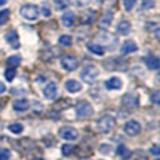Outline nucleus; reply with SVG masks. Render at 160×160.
<instances>
[{
    "label": "nucleus",
    "instance_id": "2eb2a0df",
    "mask_svg": "<svg viewBox=\"0 0 160 160\" xmlns=\"http://www.w3.org/2000/svg\"><path fill=\"white\" fill-rule=\"evenodd\" d=\"M138 51V46L133 40H126L123 46H122V52L123 53H132V52H137Z\"/></svg>",
    "mask_w": 160,
    "mask_h": 160
},
{
    "label": "nucleus",
    "instance_id": "f257e3e1",
    "mask_svg": "<svg viewBox=\"0 0 160 160\" xmlns=\"http://www.w3.org/2000/svg\"><path fill=\"white\" fill-rule=\"evenodd\" d=\"M114 126H116V119L114 117H113L111 114H104V116H101V117L97 120L95 128H97L98 132H101V133H107V132H110Z\"/></svg>",
    "mask_w": 160,
    "mask_h": 160
},
{
    "label": "nucleus",
    "instance_id": "ea45409f",
    "mask_svg": "<svg viewBox=\"0 0 160 160\" xmlns=\"http://www.w3.org/2000/svg\"><path fill=\"white\" fill-rule=\"evenodd\" d=\"M6 2H8V0H0V6H3L6 3Z\"/></svg>",
    "mask_w": 160,
    "mask_h": 160
},
{
    "label": "nucleus",
    "instance_id": "c9c22d12",
    "mask_svg": "<svg viewBox=\"0 0 160 160\" xmlns=\"http://www.w3.org/2000/svg\"><path fill=\"white\" fill-rule=\"evenodd\" d=\"M42 13H43L45 17H51V11H49V8H48V6H43V9H42Z\"/></svg>",
    "mask_w": 160,
    "mask_h": 160
},
{
    "label": "nucleus",
    "instance_id": "412c9836",
    "mask_svg": "<svg viewBox=\"0 0 160 160\" xmlns=\"http://www.w3.org/2000/svg\"><path fill=\"white\" fill-rule=\"evenodd\" d=\"M111 19H113V13H111V12H107L102 17V19L99 21V27H101V28H104V27L107 28L110 24H111Z\"/></svg>",
    "mask_w": 160,
    "mask_h": 160
},
{
    "label": "nucleus",
    "instance_id": "f3484780",
    "mask_svg": "<svg viewBox=\"0 0 160 160\" xmlns=\"http://www.w3.org/2000/svg\"><path fill=\"white\" fill-rule=\"evenodd\" d=\"M132 25L129 21H126V19H122L119 24H117V33H120V34H128L129 31H131Z\"/></svg>",
    "mask_w": 160,
    "mask_h": 160
},
{
    "label": "nucleus",
    "instance_id": "20e7f679",
    "mask_svg": "<svg viewBox=\"0 0 160 160\" xmlns=\"http://www.w3.org/2000/svg\"><path fill=\"white\" fill-rule=\"evenodd\" d=\"M76 114L82 117V119H86V117H91L93 114V107L88 101H82V102L76 107Z\"/></svg>",
    "mask_w": 160,
    "mask_h": 160
},
{
    "label": "nucleus",
    "instance_id": "2f4dec72",
    "mask_svg": "<svg viewBox=\"0 0 160 160\" xmlns=\"http://www.w3.org/2000/svg\"><path fill=\"white\" fill-rule=\"evenodd\" d=\"M55 5H57L58 9H65L67 5H68V2L67 0H55Z\"/></svg>",
    "mask_w": 160,
    "mask_h": 160
},
{
    "label": "nucleus",
    "instance_id": "f03ea898",
    "mask_svg": "<svg viewBox=\"0 0 160 160\" xmlns=\"http://www.w3.org/2000/svg\"><path fill=\"white\" fill-rule=\"evenodd\" d=\"M19 13H21V17L25 18L27 21H36V19L39 18L40 11L36 5H24V6H21Z\"/></svg>",
    "mask_w": 160,
    "mask_h": 160
},
{
    "label": "nucleus",
    "instance_id": "aec40b11",
    "mask_svg": "<svg viewBox=\"0 0 160 160\" xmlns=\"http://www.w3.org/2000/svg\"><path fill=\"white\" fill-rule=\"evenodd\" d=\"M86 48H88V51L92 52V53H95V55H104V52H105V49H104L102 46L95 45V43H88Z\"/></svg>",
    "mask_w": 160,
    "mask_h": 160
},
{
    "label": "nucleus",
    "instance_id": "c85d7f7f",
    "mask_svg": "<svg viewBox=\"0 0 160 160\" xmlns=\"http://www.w3.org/2000/svg\"><path fill=\"white\" fill-rule=\"evenodd\" d=\"M71 42H73V40H71V37H70V36H61V37H59V45H62V46H71Z\"/></svg>",
    "mask_w": 160,
    "mask_h": 160
},
{
    "label": "nucleus",
    "instance_id": "79ce46f5",
    "mask_svg": "<svg viewBox=\"0 0 160 160\" xmlns=\"http://www.w3.org/2000/svg\"><path fill=\"white\" fill-rule=\"evenodd\" d=\"M156 160H159V159H156Z\"/></svg>",
    "mask_w": 160,
    "mask_h": 160
},
{
    "label": "nucleus",
    "instance_id": "72a5a7b5",
    "mask_svg": "<svg viewBox=\"0 0 160 160\" xmlns=\"http://www.w3.org/2000/svg\"><path fill=\"white\" fill-rule=\"evenodd\" d=\"M110 150H111V147H110L108 144H107V145H101V147H99V151H101V153H102V154H108L110 153Z\"/></svg>",
    "mask_w": 160,
    "mask_h": 160
},
{
    "label": "nucleus",
    "instance_id": "393cba45",
    "mask_svg": "<svg viewBox=\"0 0 160 160\" xmlns=\"http://www.w3.org/2000/svg\"><path fill=\"white\" fill-rule=\"evenodd\" d=\"M154 6V0H141L139 3V11H148Z\"/></svg>",
    "mask_w": 160,
    "mask_h": 160
},
{
    "label": "nucleus",
    "instance_id": "0eeeda50",
    "mask_svg": "<svg viewBox=\"0 0 160 160\" xmlns=\"http://www.w3.org/2000/svg\"><path fill=\"white\" fill-rule=\"evenodd\" d=\"M125 132L129 135V137H137L138 133L141 132V125L138 123L137 120H129L128 123L125 125Z\"/></svg>",
    "mask_w": 160,
    "mask_h": 160
},
{
    "label": "nucleus",
    "instance_id": "dca6fc26",
    "mask_svg": "<svg viewBox=\"0 0 160 160\" xmlns=\"http://www.w3.org/2000/svg\"><path fill=\"white\" fill-rule=\"evenodd\" d=\"M61 22H62L64 27H71L73 24H74V12H65L62 15V18H61Z\"/></svg>",
    "mask_w": 160,
    "mask_h": 160
},
{
    "label": "nucleus",
    "instance_id": "a878e982",
    "mask_svg": "<svg viewBox=\"0 0 160 160\" xmlns=\"http://www.w3.org/2000/svg\"><path fill=\"white\" fill-rule=\"evenodd\" d=\"M74 145L73 144H64L62 145V148H61V151H62V154L64 156H70V154H73L74 153Z\"/></svg>",
    "mask_w": 160,
    "mask_h": 160
},
{
    "label": "nucleus",
    "instance_id": "f8f14e48",
    "mask_svg": "<svg viewBox=\"0 0 160 160\" xmlns=\"http://www.w3.org/2000/svg\"><path fill=\"white\" fill-rule=\"evenodd\" d=\"M123 86V82L120 77H111V79L105 80V88L110 89V91H117V89H122Z\"/></svg>",
    "mask_w": 160,
    "mask_h": 160
},
{
    "label": "nucleus",
    "instance_id": "473e14b6",
    "mask_svg": "<svg viewBox=\"0 0 160 160\" xmlns=\"http://www.w3.org/2000/svg\"><path fill=\"white\" fill-rule=\"evenodd\" d=\"M133 160H147V154L144 151H137L133 156Z\"/></svg>",
    "mask_w": 160,
    "mask_h": 160
},
{
    "label": "nucleus",
    "instance_id": "b1692460",
    "mask_svg": "<svg viewBox=\"0 0 160 160\" xmlns=\"http://www.w3.org/2000/svg\"><path fill=\"white\" fill-rule=\"evenodd\" d=\"M9 17H11V11H9V9L0 11V25H5V24L9 21Z\"/></svg>",
    "mask_w": 160,
    "mask_h": 160
},
{
    "label": "nucleus",
    "instance_id": "4be33fe9",
    "mask_svg": "<svg viewBox=\"0 0 160 160\" xmlns=\"http://www.w3.org/2000/svg\"><path fill=\"white\" fill-rule=\"evenodd\" d=\"M71 101H70V99H61V101H59V102H57L55 104V105H53V108L55 110H58V111H59V110H64V108H68L70 105H71Z\"/></svg>",
    "mask_w": 160,
    "mask_h": 160
},
{
    "label": "nucleus",
    "instance_id": "6ab92c4d",
    "mask_svg": "<svg viewBox=\"0 0 160 160\" xmlns=\"http://www.w3.org/2000/svg\"><path fill=\"white\" fill-rule=\"evenodd\" d=\"M116 153H117V156H119L120 159H129L131 157V150L128 148L126 145H123V144H120L119 147H117Z\"/></svg>",
    "mask_w": 160,
    "mask_h": 160
},
{
    "label": "nucleus",
    "instance_id": "a211bd4d",
    "mask_svg": "<svg viewBox=\"0 0 160 160\" xmlns=\"http://www.w3.org/2000/svg\"><path fill=\"white\" fill-rule=\"evenodd\" d=\"M145 64L150 70H159L160 67V59L159 57H147L145 58Z\"/></svg>",
    "mask_w": 160,
    "mask_h": 160
},
{
    "label": "nucleus",
    "instance_id": "7ed1b4c3",
    "mask_svg": "<svg viewBox=\"0 0 160 160\" xmlns=\"http://www.w3.org/2000/svg\"><path fill=\"white\" fill-rule=\"evenodd\" d=\"M98 76H99V68L95 67V65H86V67H83L82 73H80L82 80H85L86 83H92Z\"/></svg>",
    "mask_w": 160,
    "mask_h": 160
},
{
    "label": "nucleus",
    "instance_id": "e433bc0d",
    "mask_svg": "<svg viewBox=\"0 0 160 160\" xmlns=\"http://www.w3.org/2000/svg\"><path fill=\"white\" fill-rule=\"evenodd\" d=\"M151 99H154V102L159 104V92H154V97L151 95Z\"/></svg>",
    "mask_w": 160,
    "mask_h": 160
},
{
    "label": "nucleus",
    "instance_id": "c756f323",
    "mask_svg": "<svg viewBox=\"0 0 160 160\" xmlns=\"http://www.w3.org/2000/svg\"><path fill=\"white\" fill-rule=\"evenodd\" d=\"M11 159V151L8 148H0V160H9Z\"/></svg>",
    "mask_w": 160,
    "mask_h": 160
},
{
    "label": "nucleus",
    "instance_id": "1a4fd4ad",
    "mask_svg": "<svg viewBox=\"0 0 160 160\" xmlns=\"http://www.w3.org/2000/svg\"><path fill=\"white\" fill-rule=\"evenodd\" d=\"M6 42L9 43V46H12L13 49H18L19 48V37H18V33L15 30H11V31H8L5 36Z\"/></svg>",
    "mask_w": 160,
    "mask_h": 160
},
{
    "label": "nucleus",
    "instance_id": "423d86ee",
    "mask_svg": "<svg viewBox=\"0 0 160 160\" xmlns=\"http://www.w3.org/2000/svg\"><path fill=\"white\" fill-rule=\"evenodd\" d=\"M122 104L123 107H128V108H137L139 104V98L137 93H126L122 99Z\"/></svg>",
    "mask_w": 160,
    "mask_h": 160
},
{
    "label": "nucleus",
    "instance_id": "cd10ccee",
    "mask_svg": "<svg viewBox=\"0 0 160 160\" xmlns=\"http://www.w3.org/2000/svg\"><path fill=\"white\" fill-rule=\"evenodd\" d=\"M19 62H21V57H18V55H12V57L8 58V64H11L13 67L19 65Z\"/></svg>",
    "mask_w": 160,
    "mask_h": 160
},
{
    "label": "nucleus",
    "instance_id": "9b49d317",
    "mask_svg": "<svg viewBox=\"0 0 160 160\" xmlns=\"http://www.w3.org/2000/svg\"><path fill=\"white\" fill-rule=\"evenodd\" d=\"M95 17H97V12L95 11L85 9V11L80 13V21H82V24H91L95 21Z\"/></svg>",
    "mask_w": 160,
    "mask_h": 160
},
{
    "label": "nucleus",
    "instance_id": "a19ab883",
    "mask_svg": "<svg viewBox=\"0 0 160 160\" xmlns=\"http://www.w3.org/2000/svg\"><path fill=\"white\" fill-rule=\"evenodd\" d=\"M36 160H43V159H36Z\"/></svg>",
    "mask_w": 160,
    "mask_h": 160
},
{
    "label": "nucleus",
    "instance_id": "4468645a",
    "mask_svg": "<svg viewBox=\"0 0 160 160\" xmlns=\"http://www.w3.org/2000/svg\"><path fill=\"white\" fill-rule=\"evenodd\" d=\"M12 107H13V110L15 111H27L30 107V102H28V99H17L15 102L12 104Z\"/></svg>",
    "mask_w": 160,
    "mask_h": 160
},
{
    "label": "nucleus",
    "instance_id": "39448f33",
    "mask_svg": "<svg viewBox=\"0 0 160 160\" xmlns=\"http://www.w3.org/2000/svg\"><path fill=\"white\" fill-rule=\"evenodd\" d=\"M61 65H62V68L73 71V70L79 67V61H77V58L74 55H64L62 59H61Z\"/></svg>",
    "mask_w": 160,
    "mask_h": 160
},
{
    "label": "nucleus",
    "instance_id": "9d476101",
    "mask_svg": "<svg viewBox=\"0 0 160 160\" xmlns=\"http://www.w3.org/2000/svg\"><path fill=\"white\" fill-rule=\"evenodd\" d=\"M58 93V88L55 83H48L43 89V95H45L46 99H55Z\"/></svg>",
    "mask_w": 160,
    "mask_h": 160
},
{
    "label": "nucleus",
    "instance_id": "4c0bfd02",
    "mask_svg": "<svg viewBox=\"0 0 160 160\" xmlns=\"http://www.w3.org/2000/svg\"><path fill=\"white\" fill-rule=\"evenodd\" d=\"M5 91H6V86L3 83H0V93H3Z\"/></svg>",
    "mask_w": 160,
    "mask_h": 160
},
{
    "label": "nucleus",
    "instance_id": "58836bf2",
    "mask_svg": "<svg viewBox=\"0 0 160 160\" xmlns=\"http://www.w3.org/2000/svg\"><path fill=\"white\" fill-rule=\"evenodd\" d=\"M5 104H6V99H0V110L5 107Z\"/></svg>",
    "mask_w": 160,
    "mask_h": 160
},
{
    "label": "nucleus",
    "instance_id": "5701e85b",
    "mask_svg": "<svg viewBox=\"0 0 160 160\" xmlns=\"http://www.w3.org/2000/svg\"><path fill=\"white\" fill-rule=\"evenodd\" d=\"M8 129H9L12 133L18 135V133H21V132L24 131V126L21 125V123H11V125L8 126Z\"/></svg>",
    "mask_w": 160,
    "mask_h": 160
},
{
    "label": "nucleus",
    "instance_id": "ddd939ff",
    "mask_svg": "<svg viewBox=\"0 0 160 160\" xmlns=\"http://www.w3.org/2000/svg\"><path fill=\"white\" fill-rule=\"evenodd\" d=\"M65 89H67L70 93H76V92L82 91V83H79V82L74 79H70L65 82Z\"/></svg>",
    "mask_w": 160,
    "mask_h": 160
},
{
    "label": "nucleus",
    "instance_id": "f704fd0d",
    "mask_svg": "<svg viewBox=\"0 0 160 160\" xmlns=\"http://www.w3.org/2000/svg\"><path fill=\"white\" fill-rule=\"evenodd\" d=\"M150 151H151V154H154V156H159V145L157 144H154L151 148H150Z\"/></svg>",
    "mask_w": 160,
    "mask_h": 160
},
{
    "label": "nucleus",
    "instance_id": "6e6552de",
    "mask_svg": "<svg viewBox=\"0 0 160 160\" xmlns=\"http://www.w3.org/2000/svg\"><path fill=\"white\" fill-rule=\"evenodd\" d=\"M59 137L64 138V139H67V141H74V139H77V137H79V132L76 131L74 128L65 126V128H62V129L59 131Z\"/></svg>",
    "mask_w": 160,
    "mask_h": 160
},
{
    "label": "nucleus",
    "instance_id": "7c9ffc66",
    "mask_svg": "<svg viewBox=\"0 0 160 160\" xmlns=\"http://www.w3.org/2000/svg\"><path fill=\"white\" fill-rule=\"evenodd\" d=\"M137 3V0H123V5H125V9L126 11H132L133 6Z\"/></svg>",
    "mask_w": 160,
    "mask_h": 160
},
{
    "label": "nucleus",
    "instance_id": "bb28decb",
    "mask_svg": "<svg viewBox=\"0 0 160 160\" xmlns=\"http://www.w3.org/2000/svg\"><path fill=\"white\" fill-rule=\"evenodd\" d=\"M15 74H17V70L13 68V67H9V68H6V71H5V77H6V80H13L15 79Z\"/></svg>",
    "mask_w": 160,
    "mask_h": 160
}]
</instances>
